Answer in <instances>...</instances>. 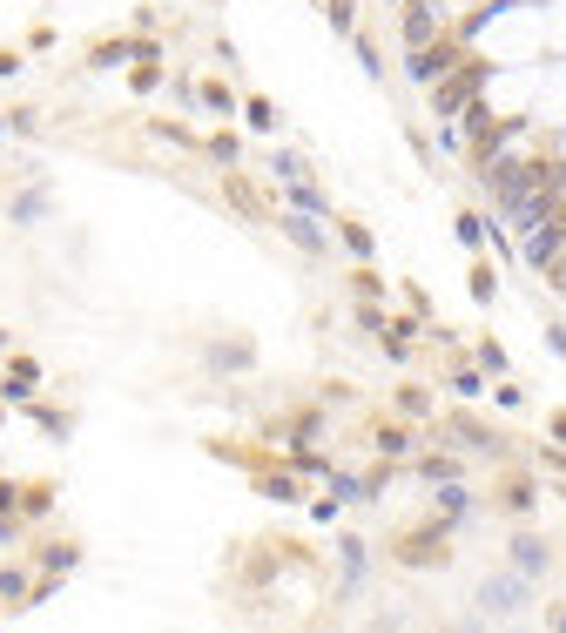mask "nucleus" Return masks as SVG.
Here are the masks:
<instances>
[{"label": "nucleus", "mask_w": 566, "mask_h": 633, "mask_svg": "<svg viewBox=\"0 0 566 633\" xmlns=\"http://www.w3.org/2000/svg\"><path fill=\"white\" fill-rule=\"evenodd\" d=\"M149 55H156L149 41H115V47H95V67L101 61H149Z\"/></svg>", "instance_id": "f257e3e1"}, {"label": "nucleus", "mask_w": 566, "mask_h": 633, "mask_svg": "<svg viewBox=\"0 0 566 633\" xmlns=\"http://www.w3.org/2000/svg\"><path fill=\"white\" fill-rule=\"evenodd\" d=\"M0 600H34V587H27V573H21V567L0 573Z\"/></svg>", "instance_id": "f03ea898"}, {"label": "nucleus", "mask_w": 566, "mask_h": 633, "mask_svg": "<svg viewBox=\"0 0 566 633\" xmlns=\"http://www.w3.org/2000/svg\"><path fill=\"white\" fill-rule=\"evenodd\" d=\"M290 236H297L304 250H324V230H317V216H290Z\"/></svg>", "instance_id": "7ed1b4c3"}, {"label": "nucleus", "mask_w": 566, "mask_h": 633, "mask_svg": "<svg viewBox=\"0 0 566 633\" xmlns=\"http://www.w3.org/2000/svg\"><path fill=\"white\" fill-rule=\"evenodd\" d=\"M243 115H250V128H277V108H270V101H250Z\"/></svg>", "instance_id": "20e7f679"}, {"label": "nucleus", "mask_w": 566, "mask_h": 633, "mask_svg": "<svg viewBox=\"0 0 566 633\" xmlns=\"http://www.w3.org/2000/svg\"><path fill=\"white\" fill-rule=\"evenodd\" d=\"M41 567H47V573H67V567H75V546H55V553H41Z\"/></svg>", "instance_id": "39448f33"}, {"label": "nucleus", "mask_w": 566, "mask_h": 633, "mask_svg": "<svg viewBox=\"0 0 566 633\" xmlns=\"http://www.w3.org/2000/svg\"><path fill=\"white\" fill-rule=\"evenodd\" d=\"M0 344H7V331H0Z\"/></svg>", "instance_id": "423d86ee"}]
</instances>
